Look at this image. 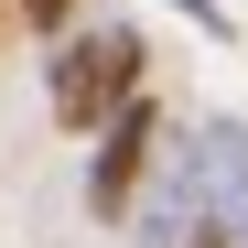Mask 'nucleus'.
Segmentation results:
<instances>
[{"label": "nucleus", "mask_w": 248, "mask_h": 248, "mask_svg": "<svg viewBox=\"0 0 248 248\" xmlns=\"http://www.w3.org/2000/svg\"><path fill=\"white\" fill-rule=\"evenodd\" d=\"M140 65H151V44L130 22H97V32H65V65H54V119L76 140L97 130V119L119 108V97H140Z\"/></svg>", "instance_id": "obj_1"}, {"label": "nucleus", "mask_w": 248, "mask_h": 248, "mask_svg": "<svg viewBox=\"0 0 248 248\" xmlns=\"http://www.w3.org/2000/svg\"><path fill=\"white\" fill-rule=\"evenodd\" d=\"M173 11H184V22H205V32H227V11H216V0H173Z\"/></svg>", "instance_id": "obj_4"}, {"label": "nucleus", "mask_w": 248, "mask_h": 248, "mask_svg": "<svg viewBox=\"0 0 248 248\" xmlns=\"http://www.w3.org/2000/svg\"><path fill=\"white\" fill-rule=\"evenodd\" d=\"M11 22H22V32H65V22H76V0H11Z\"/></svg>", "instance_id": "obj_3"}, {"label": "nucleus", "mask_w": 248, "mask_h": 248, "mask_svg": "<svg viewBox=\"0 0 248 248\" xmlns=\"http://www.w3.org/2000/svg\"><path fill=\"white\" fill-rule=\"evenodd\" d=\"M87 140H97L87 151V216H130L140 184H151V151H162V108L151 97H119Z\"/></svg>", "instance_id": "obj_2"}]
</instances>
